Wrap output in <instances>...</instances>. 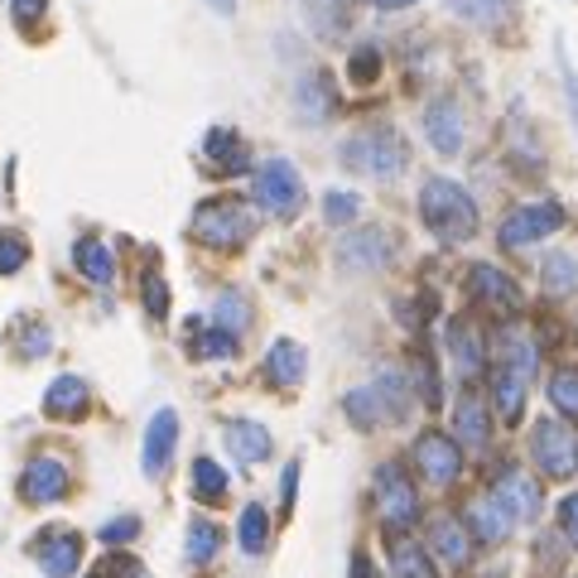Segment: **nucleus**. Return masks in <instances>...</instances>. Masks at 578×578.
<instances>
[{
	"label": "nucleus",
	"instance_id": "f257e3e1",
	"mask_svg": "<svg viewBox=\"0 0 578 578\" xmlns=\"http://www.w3.org/2000/svg\"><path fill=\"white\" fill-rule=\"evenodd\" d=\"M420 223L434 231L444 246H463L477 237V203L458 178H424L420 184Z\"/></svg>",
	"mask_w": 578,
	"mask_h": 578
},
{
	"label": "nucleus",
	"instance_id": "f03ea898",
	"mask_svg": "<svg viewBox=\"0 0 578 578\" xmlns=\"http://www.w3.org/2000/svg\"><path fill=\"white\" fill-rule=\"evenodd\" d=\"M338 159H342V169H352L362 178H401L405 164H410V145H405L401 131L381 121V126L352 131L348 141H342Z\"/></svg>",
	"mask_w": 578,
	"mask_h": 578
},
{
	"label": "nucleus",
	"instance_id": "7ed1b4c3",
	"mask_svg": "<svg viewBox=\"0 0 578 578\" xmlns=\"http://www.w3.org/2000/svg\"><path fill=\"white\" fill-rule=\"evenodd\" d=\"M193 241H203L208 251H241L256 237V217L237 198H208L193 213Z\"/></svg>",
	"mask_w": 578,
	"mask_h": 578
},
{
	"label": "nucleus",
	"instance_id": "20e7f679",
	"mask_svg": "<svg viewBox=\"0 0 578 578\" xmlns=\"http://www.w3.org/2000/svg\"><path fill=\"white\" fill-rule=\"evenodd\" d=\"M371 492H376V516L385 520V530H410L420 520V492L415 477L405 473V463H381L376 477H371Z\"/></svg>",
	"mask_w": 578,
	"mask_h": 578
},
{
	"label": "nucleus",
	"instance_id": "39448f33",
	"mask_svg": "<svg viewBox=\"0 0 578 578\" xmlns=\"http://www.w3.org/2000/svg\"><path fill=\"white\" fill-rule=\"evenodd\" d=\"M530 458H535V467H540L545 477L569 482L578 473V434L569 430V420H555V415L535 420V430H530Z\"/></svg>",
	"mask_w": 578,
	"mask_h": 578
},
{
	"label": "nucleus",
	"instance_id": "423d86ee",
	"mask_svg": "<svg viewBox=\"0 0 578 578\" xmlns=\"http://www.w3.org/2000/svg\"><path fill=\"white\" fill-rule=\"evenodd\" d=\"M564 213L555 198H535V203H520V208L506 213V223L497 231V241H502V251H530L535 241H545V237H555V231L564 227Z\"/></svg>",
	"mask_w": 578,
	"mask_h": 578
},
{
	"label": "nucleus",
	"instance_id": "0eeeda50",
	"mask_svg": "<svg viewBox=\"0 0 578 578\" xmlns=\"http://www.w3.org/2000/svg\"><path fill=\"white\" fill-rule=\"evenodd\" d=\"M256 203H260V213H270V217H299V208H305V178H299V169L289 159H266L256 169Z\"/></svg>",
	"mask_w": 578,
	"mask_h": 578
},
{
	"label": "nucleus",
	"instance_id": "6e6552de",
	"mask_svg": "<svg viewBox=\"0 0 578 578\" xmlns=\"http://www.w3.org/2000/svg\"><path fill=\"white\" fill-rule=\"evenodd\" d=\"M410 458H415L420 477L430 482V487H453V482L463 477V444L444 430H424L415 438V448H410Z\"/></svg>",
	"mask_w": 578,
	"mask_h": 578
},
{
	"label": "nucleus",
	"instance_id": "1a4fd4ad",
	"mask_svg": "<svg viewBox=\"0 0 578 578\" xmlns=\"http://www.w3.org/2000/svg\"><path fill=\"white\" fill-rule=\"evenodd\" d=\"M391 251H395V241L385 227H357L338 241L333 260H338V270H348V275H371V270L391 266Z\"/></svg>",
	"mask_w": 578,
	"mask_h": 578
},
{
	"label": "nucleus",
	"instance_id": "9d476101",
	"mask_svg": "<svg viewBox=\"0 0 578 578\" xmlns=\"http://www.w3.org/2000/svg\"><path fill=\"white\" fill-rule=\"evenodd\" d=\"M30 555L49 578H73L82 569V535L68 526H44L30 540Z\"/></svg>",
	"mask_w": 578,
	"mask_h": 578
},
{
	"label": "nucleus",
	"instance_id": "9b49d317",
	"mask_svg": "<svg viewBox=\"0 0 578 578\" xmlns=\"http://www.w3.org/2000/svg\"><path fill=\"white\" fill-rule=\"evenodd\" d=\"M492 497L506 506V516H512L516 526H530V520H540V512H545L540 482L530 473H520V467H502L497 482H492Z\"/></svg>",
	"mask_w": 578,
	"mask_h": 578
},
{
	"label": "nucleus",
	"instance_id": "f8f14e48",
	"mask_svg": "<svg viewBox=\"0 0 578 578\" xmlns=\"http://www.w3.org/2000/svg\"><path fill=\"white\" fill-rule=\"evenodd\" d=\"M338 112V82L328 68H309V73L295 78V116L305 126H323Z\"/></svg>",
	"mask_w": 578,
	"mask_h": 578
},
{
	"label": "nucleus",
	"instance_id": "ddd939ff",
	"mask_svg": "<svg viewBox=\"0 0 578 578\" xmlns=\"http://www.w3.org/2000/svg\"><path fill=\"white\" fill-rule=\"evenodd\" d=\"M473 535H467V526L458 516H434L430 520V559L434 564H444V569H467L473 564Z\"/></svg>",
	"mask_w": 578,
	"mask_h": 578
},
{
	"label": "nucleus",
	"instance_id": "4468645a",
	"mask_svg": "<svg viewBox=\"0 0 578 578\" xmlns=\"http://www.w3.org/2000/svg\"><path fill=\"white\" fill-rule=\"evenodd\" d=\"M68 497V467L59 458H30L24 463V473H20V502H30V506H53V502H63Z\"/></svg>",
	"mask_w": 578,
	"mask_h": 578
},
{
	"label": "nucleus",
	"instance_id": "2eb2a0df",
	"mask_svg": "<svg viewBox=\"0 0 578 578\" xmlns=\"http://www.w3.org/2000/svg\"><path fill=\"white\" fill-rule=\"evenodd\" d=\"M467 295H473L477 305L502 309V313H516L520 309V285L506 270L492 266V260H477V266L467 270Z\"/></svg>",
	"mask_w": 578,
	"mask_h": 578
},
{
	"label": "nucleus",
	"instance_id": "dca6fc26",
	"mask_svg": "<svg viewBox=\"0 0 578 578\" xmlns=\"http://www.w3.org/2000/svg\"><path fill=\"white\" fill-rule=\"evenodd\" d=\"M463 135H467V126H463V112H458V102H448V96H438V102H430V106H424V141L434 145V155H444V159L463 155Z\"/></svg>",
	"mask_w": 578,
	"mask_h": 578
},
{
	"label": "nucleus",
	"instance_id": "f3484780",
	"mask_svg": "<svg viewBox=\"0 0 578 578\" xmlns=\"http://www.w3.org/2000/svg\"><path fill=\"white\" fill-rule=\"evenodd\" d=\"M444 348L453 357V371H458L463 381H477L482 371H487V342L467 319H448L444 323Z\"/></svg>",
	"mask_w": 578,
	"mask_h": 578
},
{
	"label": "nucleus",
	"instance_id": "a211bd4d",
	"mask_svg": "<svg viewBox=\"0 0 578 578\" xmlns=\"http://www.w3.org/2000/svg\"><path fill=\"white\" fill-rule=\"evenodd\" d=\"M453 438L473 453H487L492 444V405L482 401L477 391H463L458 405H453Z\"/></svg>",
	"mask_w": 578,
	"mask_h": 578
},
{
	"label": "nucleus",
	"instance_id": "6ab92c4d",
	"mask_svg": "<svg viewBox=\"0 0 578 578\" xmlns=\"http://www.w3.org/2000/svg\"><path fill=\"white\" fill-rule=\"evenodd\" d=\"M174 448H178V415H174V410H159V415L145 424V444H141L145 477H164V473H169Z\"/></svg>",
	"mask_w": 578,
	"mask_h": 578
},
{
	"label": "nucleus",
	"instance_id": "aec40b11",
	"mask_svg": "<svg viewBox=\"0 0 578 578\" xmlns=\"http://www.w3.org/2000/svg\"><path fill=\"white\" fill-rule=\"evenodd\" d=\"M463 526H467V535H473L477 545H502L506 535L516 530V520L506 516V506L492 497V492H482V497H473L467 502V512H463Z\"/></svg>",
	"mask_w": 578,
	"mask_h": 578
},
{
	"label": "nucleus",
	"instance_id": "412c9836",
	"mask_svg": "<svg viewBox=\"0 0 578 578\" xmlns=\"http://www.w3.org/2000/svg\"><path fill=\"white\" fill-rule=\"evenodd\" d=\"M87 410H92V391H87V381L82 376H53V385L44 391V415L49 420H87Z\"/></svg>",
	"mask_w": 578,
	"mask_h": 578
},
{
	"label": "nucleus",
	"instance_id": "4be33fe9",
	"mask_svg": "<svg viewBox=\"0 0 578 578\" xmlns=\"http://www.w3.org/2000/svg\"><path fill=\"white\" fill-rule=\"evenodd\" d=\"M203 159L223 174H246L251 169V145H246L231 126H213L208 135H203Z\"/></svg>",
	"mask_w": 578,
	"mask_h": 578
},
{
	"label": "nucleus",
	"instance_id": "5701e85b",
	"mask_svg": "<svg viewBox=\"0 0 578 578\" xmlns=\"http://www.w3.org/2000/svg\"><path fill=\"white\" fill-rule=\"evenodd\" d=\"M526 395L530 381L516 376L512 367H492V410H497L502 424H520L526 420Z\"/></svg>",
	"mask_w": 578,
	"mask_h": 578
},
{
	"label": "nucleus",
	"instance_id": "b1692460",
	"mask_svg": "<svg viewBox=\"0 0 578 578\" xmlns=\"http://www.w3.org/2000/svg\"><path fill=\"white\" fill-rule=\"evenodd\" d=\"M223 438H227V448L237 453V463H246V467L270 458V434H266V424H256V420H227Z\"/></svg>",
	"mask_w": 578,
	"mask_h": 578
},
{
	"label": "nucleus",
	"instance_id": "393cba45",
	"mask_svg": "<svg viewBox=\"0 0 578 578\" xmlns=\"http://www.w3.org/2000/svg\"><path fill=\"white\" fill-rule=\"evenodd\" d=\"M342 415H348V420L357 424V430H381V424H395L391 405L381 401V391H376V385H371V381L342 395Z\"/></svg>",
	"mask_w": 578,
	"mask_h": 578
},
{
	"label": "nucleus",
	"instance_id": "a878e982",
	"mask_svg": "<svg viewBox=\"0 0 578 578\" xmlns=\"http://www.w3.org/2000/svg\"><path fill=\"white\" fill-rule=\"evenodd\" d=\"M497 367H512L516 376H535L540 371V348L530 342L526 328H502L497 333Z\"/></svg>",
	"mask_w": 578,
	"mask_h": 578
},
{
	"label": "nucleus",
	"instance_id": "bb28decb",
	"mask_svg": "<svg viewBox=\"0 0 578 578\" xmlns=\"http://www.w3.org/2000/svg\"><path fill=\"white\" fill-rule=\"evenodd\" d=\"M305 20L319 39H342L352 30V0H305Z\"/></svg>",
	"mask_w": 578,
	"mask_h": 578
},
{
	"label": "nucleus",
	"instance_id": "cd10ccee",
	"mask_svg": "<svg viewBox=\"0 0 578 578\" xmlns=\"http://www.w3.org/2000/svg\"><path fill=\"white\" fill-rule=\"evenodd\" d=\"M73 266H78V275H87L92 285H112L116 256H112V246H106L102 237H78L73 241Z\"/></svg>",
	"mask_w": 578,
	"mask_h": 578
},
{
	"label": "nucleus",
	"instance_id": "c85d7f7f",
	"mask_svg": "<svg viewBox=\"0 0 578 578\" xmlns=\"http://www.w3.org/2000/svg\"><path fill=\"white\" fill-rule=\"evenodd\" d=\"M305 367H309V357L299 342H289V338H275L270 342V352H266V376L275 385H299L305 381Z\"/></svg>",
	"mask_w": 578,
	"mask_h": 578
},
{
	"label": "nucleus",
	"instance_id": "c756f323",
	"mask_svg": "<svg viewBox=\"0 0 578 578\" xmlns=\"http://www.w3.org/2000/svg\"><path fill=\"white\" fill-rule=\"evenodd\" d=\"M184 555L193 569H208V564L223 555V526H213L208 516H193L184 530Z\"/></svg>",
	"mask_w": 578,
	"mask_h": 578
},
{
	"label": "nucleus",
	"instance_id": "7c9ffc66",
	"mask_svg": "<svg viewBox=\"0 0 578 578\" xmlns=\"http://www.w3.org/2000/svg\"><path fill=\"white\" fill-rule=\"evenodd\" d=\"M188 352L203 357V362H231L237 357V333H227V328H203L198 319H188Z\"/></svg>",
	"mask_w": 578,
	"mask_h": 578
},
{
	"label": "nucleus",
	"instance_id": "2f4dec72",
	"mask_svg": "<svg viewBox=\"0 0 578 578\" xmlns=\"http://www.w3.org/2000/svg\"><path fill=\"white\" fill-rule=\"evenodd\" d=\"M391 569H395V578H438L430 549L415 545L410 535H395V530H391Z\"/></svg>",
	"mask_w": 578,
	"mask_h": 578
},
{
	"label": "nucleus",
	"instance_id": "473e14b6",
	"mask_svg": "<svg viewBox=\"0 0 578 578\" xmlns=\"http://www.w3.org/2000/svg\"><path fill=\"white\" fill-rule=\"evenodd\" d=\"M371 385H376V391H381V401L391 405L395 424H401V420H410V410H415V385H410V376H405V371H395V367H381L376 376H371Z\"/></svg>",
	"mask_w": 578,
	"mask_h": 578
},
{
	"label": "nucleus",
	"instance_id": "72a5a7b5",
	"mask_svg": "<svg viewBox=\"0 0 578 578\" xmlns=\"http://www.w3.org/2000/svg\"><path fill=\"white\" fill-rule=\"evenodd\" d=\"M227 487H231V477H227L223 463L217 458H193V497H198L203 506H223Z\"/></svg>",
	"mask_w": 578,
	"mask_h": 578
},
{
	"label": "nucleus",
	"instance_id": "f704fd0d",
	"mask_svg": "<svg viewBox=\"0 0 578 578\" xmlns=\"http://www.w3.org/2000/svg\"><path fill=\"white\" fill-rule=\"evenodd\" d=\"M448 10L477 30H502L512 20V0H448Z\"/></svg>",
	"mask_w": 578,
	"mask_h": 578
},
{
	"label": "nucleus",
	"instance_id": "c9c22d12",
	"mask_svg": "<svg viewBox=\"0 0 578 578\" xmlns=\"http://www.w3.org/2000/svg\"><path fill=\"white\" fill-rule=\"evenodd\" d=\"M540 285H545V295H555V299H569L574 289H578V260L569 251H555V256H545L540 260Z\"/></svg>",
	"mask_w": 578,
	"mask_h": 578
},
{
	"label": "nucleus",
	"instance_id": "e433bc0d",
	"mask_svg": "<svg viewBox=\"0 0 578 578\" xmlns=\"http://www.w3.org/2000/svg\"><path fill=\"white\" fill-rule=\"evenodd\" d=\"M410 385H420V401L424 410H438L444 405V385H438V367H434V357L415 348L410 352Z\"/></svg>",
	"mask_w": 578,
	"mask_h": 578
},
{
	"label": "nucleus",
	"instance_id": "4c0bfd02",
	"mask_svg": "<svg viewBox=\"0 0 578 578\" xmlns=\"http://www.w3.org/2000/svg\"><path fill=\"white\" fill-rule=\"evenodd\" d=\"M213 323L217 328H227V333H246V328H251V305H246V295L241 289H223V295H217V305H213Z\"/></svg>",
	"mask_w": 578,
	"mask_h": 578
},
{
	"label": "nucleus",
	"instance_id": "58836bf2",
	"mask_svg": "<svg viewBox=\"0 0 578 578\" xmlns=\"http://www.w3.org/2000/svg\"><path fill=\"white\" fill-rule=\"evenodd\" d=\"M266 545H270V512L260 502H251L241 512V549L256 559V555H266Z\"/></svg>",
	"mask_w": 578,
	"mask_h": 578
},
{
	"label": "nucleus",
	"instance_id": "ea45409f",
	"mask_svg": "<svg viewBox=\"0 0 578 578\" xmlns=\"http://www.w3.org/2000/svg\"><path fill=\"white\" fill-rule=\"evenodd\" d=\"M545 391H549V405H555V415H569V420H578V371H574V367L555 371Z\"/></svg>",
	"mask_w": 578,
	"mask_h": 578
},
{
	"label": "nucleus",
	"instance_id": "a19ab883",
	"mask_svg": "<svg viewBox=\"0 0 578 578\" xmlns=\"http://www.w3.org/2000/svg\"><path fill=\"white\" fill-rule=\"evenodd\" d=\"M323 217H328L333 227H352L357 217H362V198H357V193H348V188H342V193L333 188V193L323 198Z\"/></svg>",
	"mask_w": 578,
	"mask_h": 578
},
{
	"label": "nucleus",
	"instance_id": "79ce46f5",
	"mask_svg": "<svg viewBox=\"0 0 578 578\" xmlns=\"http://www.w3.org/2000/svg\"><path fill=\"white\" fill-rule=\"evenodd\" d=\"M348 78L357 82V87L376 82V78H381V49H376V44H357L352 59H348Z\"/></svg>",
	"mask_w": 578,
	"mask_h": 578
},
{
	"label": "nucleus",
	"instance_id": "37998d69",
	"mask_svg": "<svg viewBox=\"0 0 578 578\" xmlns=\"http://www.w3.org/2000/svg\"><path fill=\"white\" fill-rule=\"evenodd\" d=\"M141 305L149 309V319H164V313H169V285H164L159 270L141 275Z\"/></svg>",
	"mask_w": 578,
	"mask_h": 578
},
{
	"label": "nucleus",
	"instance_id": "c03bdc74",
	"mask_svg": "<svg viewBox=\"0 0 578 578\" xmlns=\"http://www.w3.org/2000/svg\"><path fill=\"white\" fill-rule=\"evenodd\" d=\"M24 260H30V241H24L20 231H6V227H0V275L24 270Z\"/></svg>",
	"mask_w": 578,
	"mask_h": 578
},
{
	"label": "nucleus",
	"instance_id": "a18cd8bd",
	"mask_svg": "<svg viewBox=\"0 0 578 578\" xmlns=\"http://www.w3.org/2000/svg\"><path fill=\"white\" fill-rule=\"evenodd\" d=\"M96 535H102V545H131L135 535H141V520H135V516H116V520H106Z\"/></svg>",
	"mask_w": 578,
	"mask_h": 578
},
{
	"label": "nucleus",
	"instance_id": "49530a36",
	"mask_svg": "<svg viewBox=\"0 0 578 578\" xmlns=\"http://www.w3.org/2000/svg\"><path fill=\"white\" fill-rule=\"evenodd\" d=\"M92 578H145V569H141V564H135L131 555H106L102 564H96Z\"/></svg>",
	"mask_w": 578,
	"mask_h": 578
},
{
	"label": "nucleus",
	"instance_id": "de8ad7c7",
	"mask_svg": "<svg viewBox=\"0 0 578 578\" xmlns=\"http://www.w3.org/2000/svg\"><path fill=\"white\" fill-rule=\"evenodd\" d=\"M10 16H16L20 30H34L49 16V0H10Z\"/></svg>",
	"mask_w": 578,
	"mask_h": 578
},
{
	"label": "nucleus",
	"instance_id": "09e8293b",
	"mask_svg": "<svg viewBox=\"0 0 578 578\" xmlns=\"http://www.w3.org/2000/svg\"><path fill=\"white\" fill-rule=\"evenodd\" d=\"M559 535L569 545H578V492H569V497L559 502Z\"/></svg>",
	"mask_w": 578,
	"mask_h": 578
},
{
	"label": "nucleus",
	"instance_id": "8fccbe9b",
	"mask_svg": "<svg viewBox=\"0 0 578 578\" xmlns=\"http://www.w3.org/2000/svg\"><path fill=\"white\" fill-rule=\"evenodd\" d=\"M348 578H381L376 559H371L367 549H357V555H352V569H348Z\"/></svg>",
	"mask_w": 578,
	"mask_h": 578
},
{
	"label": "nucleus",
	"instance_id": "3c124183",
	"mask_svg": "<svg viewBox=\"0 0 578 578\" xmlns=\"http://www.w3.org/2000/svg\"><path fill=\"white\" fill-rule=\"evenodd\" d=\"M564 92H569V112H574V126H578V68L564 59Z\"/></svg>",
	"mask_w": 578,
	"mask_h": 578
},
{
	"label": "nucleus",
	"instance_id": "603ef678",
	"mask_svg": "<svg viewBox=\"0 0 578 578\" xmlns=\"http://www.w3.org/2000/svg\"><path fill=\"white\" fill-rule=\"evenodd\" d=\"M295 487H299V463H289V467H285V492H280L285 512H289V506H295Z\"/></svg>",
	"mask_w": 578,
	"mask_h": 578
},
{
	"label": "nucleus",
	"instance_id": "864d4df0",
	"mask_svg": "<svg viewBox=\"0 0 578 578\" xmlns=\"http://www.w3.org/2000/svg\"><path fill=\"white\" fill-rule=\"evenodd\" d=\"M208 10H217V16H237V0H208Z\"/></svg>",
	"mask_w": 578,
	"mask_h": 578
},
{
	"label": "nucleus",
	"instance_id": "5fc2aeb1",
	"mask_svg": "<svg viewBox=\"0 0 578 578\" xmlns=\"http://www.w3.org/2000/svg\"><path fill=\"white\" fill-rule=\"evenodd\" d=\"M381 10H405V6H415V0H376Z\"/></svg>",
	"mask_w": 578,
	"mask_h": 578
}]
</instances>
